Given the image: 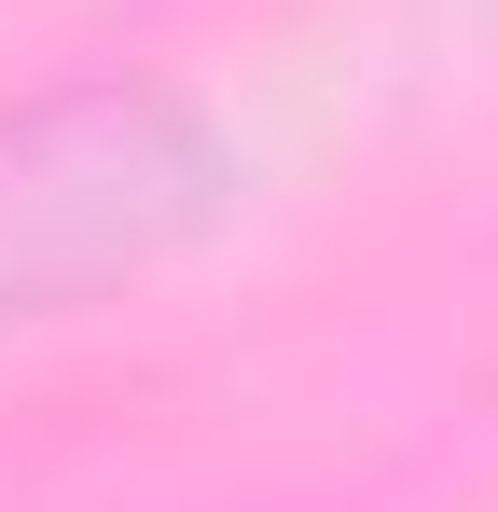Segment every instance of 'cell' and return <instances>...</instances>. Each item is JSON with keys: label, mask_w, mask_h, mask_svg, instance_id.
<instances>
[{"label": "cell", "mask_w": 498, "mask_h": 512, "mask_svg": "<svg viewBox=\"0 0 498 512\" xmlns=\"http://www.w3.org/2000/svg\"><path fill=\"white\" fill-rule=\"evenodd\" d=\"M222 194V153L194 111L139 84H83L42 111H0V333L70 319L83 291L166 263Z\"/></svg>", "instance_id": "6da1fadb"}]
</instances>
